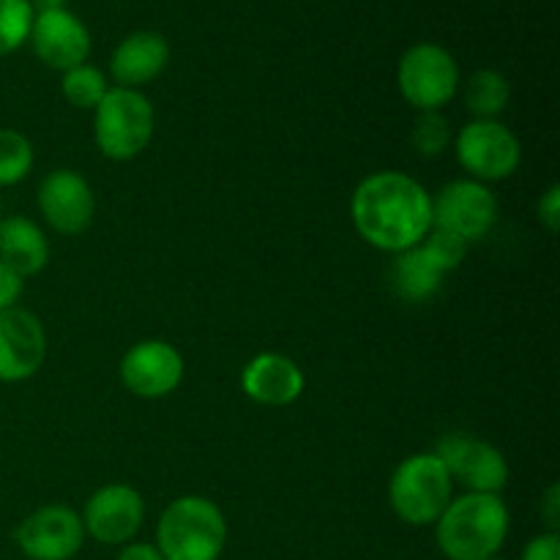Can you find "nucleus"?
<instances>
[{
	"instance_id": "f257e3e1",
	"label": "nucleus",
	"mask_w": 560,
	"mask_h": 560,
	"mask_svg": "<svg viewBox=\"0 0 560 560\" xmlns=\"http://www.w3.org/2000/svg\"><path fill=\"white\" fill-rule=\"evenodd\" d=\"M350 219L366 244L399 255L430 235L432 195L408 173L381 170L355 186Z\"/></svg>"
},
{
	"instance_id": "f03ea898",
	"label": "nucleus",
	"mask_w": 560,
	"mask_h": 560,
	"mask_svg": "<svg viewBox=\"0 0 560 560\" xmlns=\"http://www.w3.org/2000/svg\"><path fill=\"white\" fill-rule=\"evenodd\" d=\"M509 536V509L501 495L465 492L452 498L435 523L438 550L446 560H485L501 552Z\"/></svg>"
},
{
	"instance_id": "7ed1b4c3",
	"label": "nucleus",
	"mask_w": 560,
	"mask_h": 560,
	"mask_svg": "<svg viewBox=\"0 0 560 560\" xmlns=\"http://www.w3.org/2000/svg\"><path fill=\"white\" fill-rule=\"evenodd\" d=\"M164 560H219L228 545L224 512L202 495H180L156 523V541Z\"/></svg>"
},
{
	"instance_id": "20e7f679",
	"label": "nucleus",
	"mask_w": 560,
	"mask_h": 560,
	"mask_svg": "<svg viewBox=\"0 0 560 560\" xmlns=\"http://www.w3.org/2000/svg\"><path fill=\"white\" fill-rule=\"evenodd\" d=\"M454 498V481L435 452L405 457L388 479V506L413 528L435 525Z\"/></svg>"
},
{
	"instance_id": "39448f33",
	"label": "nucleus",
	"mask_w": 560,
	"mask_h": 560,
	"mask_svg": "<svg viewBox=\"0 0 560 560\" xmlns=\"http://www.w3.org/2000/svg\"><path fill=\"white\" fill-rule=\"evenodd\" d=\"M156 113L151 98L135 88H109L93 109V140L102 156L131 162L151 145Z\"/></svg>"
},
{
	"instance_id": "423d86ee",
	"label": "nucleus",
	"mask_w": 560,
	"mask_h": 560,
	"mask_svg": "<svg viewBox=\"0 0 560 560\" xmlns=\"http://www.w3.org/2000/svg\"><path fill=\"white\" fill-rule=\"evenodd\" d=\"M397 88L416 113L443 109L459 91L457 60L435 42L413 44L399 58Z\"/></svg>"
},
{
	"instance_id": "0eeeda50",
	"label": "nucleus",
	"mask_w": 560,
	"mask_h": 560,
	"mask_svg": "<svg viewBox=\"0 0 560 560\" xmlns=\"http://www.w3.org/2000/svg\"><path fill=\"white\" fill-rule=\"evenodd\" d=\"M452 145L459 167L485 186L512 178L523 164V142L501 120H470Z\"/></svg>"
},
{
	"instance_id": "6e6552de",
	"label": "nucleus",
	"mask_w": 560,
	"mask_h": 560,
	"mask_svg": "<svg viewBox=\"0 0 560 560\" xmlns=\"http://www.w3.org/2000/svg\"><path fill=\"white\" fill-rule=\"evenodd\" d=\"M498 222V200L490 186L474 178H457L432 197V228L454 235L463 244L487 238Z\"/></svg>"
},
{
	"instance_id": "1a4fd4ad",
	"label": "nucleus",
	"mask_w": 560,
	"mask_h": 560,
	"mask_svg": "<svg viewBox=\"0 0 560 560\" xmlns=\"http://www.w3.org/2000/svg\"><path fill=\"white\" fill-rule=\"evenodd\" d=\"M438 459L446 465L454 485H463L468 492L501 495L509 485V463L501 448L468 432H448L435 446Z\"/></svg>"
},
{
	"instance_id": "9d476101",
	"label": "nucleus",
	"mask_w": 560,
	"mask_h": 560,
	"mask_svg": "<svg viewBox=\"0 0 560 560\" xmlns=\"http://www.w3.org/2000/svg\"><path fill=\"white\" fill-rule=\"evenodd\" d=\"M14 541L27 560H71L85 545V528L74 509L49 503L16 525Z\"/></svg>"
},
{
	"instance_id": "9b49d317",
	"label": "nucleus",
	"mask_w": 560,
	"mask_h": 560,
	"mask_svg": "<svg viewBox=\"0 0 560 560\" xmlns=\"http://www.w3.org/2000/svg\"><path fill=\"white\" fill-rule=\"evenodd\" d=\"M82 528L98 545L124 547L145 523V501L129 485H107L93 492L82 509Z\"/></svg>"
},
{
	"instance_id": "f8f14e48",
	"label": "nucleus",
	"mask_w": 560,
	"mask_h": 560,
	"mask_svg": "<svg viewBox=\"0 0 560 560\" xmlns=\"http://www.w3.org/2000/svg\"><path fill=\"white\" fill-rule=\"evenodd\" d=\"M184 355L164 339H142L120 359V383L140 399L170 397L184 383Z\"/></svg>"
},
{
	"instance_id": "ddd939ff",
	"label": "nucleus",
	"mask_w": 560,
	"mask_h": 560,
	"mask_svg": "<svg viewBox=\"0 0 560 560\" xmlns=\"http://www.w3.org/2000/svg\"><path fill=\"white\" fill-rule=\"evenodd\" d=\"M38 211L58 235H82L96 217V197L91 184L77 170H52L38 186Z\"/></svg>"
},
{
	"instance_id": "4468645a",
	"label": "nucleus",
	"mask_w": 560,
	"mask_h": 560,
	"mask_svg": "<svg viewBox=\"0 0 560 560\" xmlns=\"http://www.w3.org/2000/svg\"><path fill=\"white\" fill-rule=\"evenodd\" d=\"M27 42H31L36 58L47 69L60 71V74L82 66L91 55V33H88L85 22L71 14L66 5L36 11Z\"/></svg>"
},
{
	"instance_id": "2eb2a0df",
	"label": "nucleus",
	"mask_w": 560,
	"mask_h": 560,
	"mask_svg": "<svg viewBox=\"0 0 560 560\" xmlns=\"http://www.w3.org/2000/svg\"><path fill=\"white\" fill-rule=\"evenodd\" d=\"M47 359V334L31 310L0 312V383H22Z\"/></svg>"
},
{
	"instance_id": "dca6fc26",
	"label": "nucleus",
	"mask_w": 560,
	"mask_h": 560,
	"mask_svg": "<svg viewBox=\"0 0 560 560\" xmlns=\"http://www.w3.org/2000/svg\"><path fill=\"white\" fill-rule=\"evenodd\" d=\"M304 370L282 353L255 355L241 372V392L266 408H288L304 394Z\"/></svg>"
},
{
	"instance_id": "f3484780",
	"label": "nucleus",
	"mask_w": 560,
	"mask_h": 560,
	"mask_svg": "<svg viewBox=\"0 0 560 560\" xmlns=\"http://www.w3.org/2000/svg\"><path fill=\"white\" fill-rule=\"evenodd\" d=\"M170 63V44L162 33L137 31L126 36L109 55V74L118 88H135L156 80Z\"/></svg>"
},
{
	"instance_id": "a211bd4d",
	"label": "nucleus",
	"mask_w": 560,
	"mask_h": 560,
	"mask_svg": "<svg viewBox=\"0 0 560 560\" xmlns=\"http://www.w3.org/2000/svg\"><path fill=\"white\" fill-rule=\"evenodd\" d=\"M0 262L20 279L36 277L49 262V241L27 217H5L0 222Z\"/></svg>"
},
{
	"instance_id": "6ab92c4d",
	"label": "nucleus",
	"mask_w": 560,
	"mask_h": 560,
	"mask_svg": "<svg viewBox=\"0 0 560 560\" xmlns=\"http://www.w3.org/2000/svg\"><path fill=\"white\" fill-rule=\"evenodd\" d=\"M443 277H446V271L432 260L430 252H427L421 244L413 246V249L394 255L392 284H394V293H397L402 301H410V304H424V301H430L432 295L441 290Z\"/></svg>"
},
{
	"instance_id": "aec40b11",
	"label": "nucleus",
	"mask_w": 560,
	"mask_h": 560,
	"mask_svg": "<svg viewBox=\"0 0 560 560\" xmlns=\"http://www.w3.org/2000/svg\"><path fill=\"white\" fill-rule=\"evenodd\" d=\"M512 102V85L495 69H479L465 82V109L474 120H498Z\"/></svg>"
},
{
	"instance_id": "412c9836",
	"label": "nucleus",
	"mask_w": 560,
	"mask_h": 560,
	"mask_svg": "<svg viewBox=\"0 0 560 560\" xmlns=\"http://www.w3.org/2000/svg\"><path fill=\"white\" fill-rule=\"evenodd\" d=\"M107 91V77L102 74V69L91 63L63 71V80H60V93L77 109H96V104L102 102Z\"/></svg>"
},
{
	"instance_id": "4be33fe9",
	"label": "nucleus",
	"mask_w": 560,
	"mask_h": 560,
	"mask_svg": "<svg viewBox=\"0 0 560 560\" xmlns=\"http://www.w3.org/2000/svg\"><path fill=\"white\" fill-rule=\"evenodd\" d=\"M36 151L16 129H0V186H16L31 175Z\"/></svg>"
},
{
	"instance_id": "5701e85b",
	"label": "nucleus",
	"mask_w": 560,
	"mask_h": 560,
	"mask_svg": "<svg viewBox=\"0 0 560 560\" xmlns=\"http://www.w3.org/2000/svg\"><path fill=\"white\" fill-rule=\"evenodd\" d=\"M454 131L452 120L435 109V113H419L416 118L413 131H410V145L416 148V153L424 159H438L452 148Z\"/></svg>"
},
{
	"instance_id": "b1692460",
	"label": "nucleus",
	"mask_w": 560,
	"mask_h": 560,
	"mask_svg": "<svg viewBox=\"0 0 560 560\" xmlns=\"http://www.w3.org/2000/svg\"><path fill=\"white\" fill-rule=\"evenodd\" d=\"M31 0H0V58L16 52L31 36L33 25Z\"/></svg>"
},
{
	"instance_id": "393cba45",
	"label": "nucleus",
	"mask_w": 560,
	"mask_h": 560,
	"mask_svg": "<svg viewBox=\"0 0 560 560\" xmlns=\"http://www.w3.org/2000/svg\"><path fill=\"white\" fill-rule=\"evenodd\" d=\"M421 246L430 252L432 260H435L446 273L463 266L465 255H468V244H463L459 238H454V235L443 233V230H435V228H432L430 235L421 241Z\"/></svg>"
},
{
	"instance_id": "a878e982",
	"label": "nucleus",
	"mask_w": 560,
	"mask_h": 560,
	"mask_svg": "<svg viewBox=\"0 0 560 560\" xmlns=\"http://www.w3.org/2000/svg\"><path fill=\"white\" fill-rule=\"evenodd\" d=\"M536 219L547 233L556 235L560 230V186L552 184L536 202Z\"/></svg>"
},
{
	"instance_id": "bb28decb",
	"label": "nucleus",
	"mask_w": 560,
	"mask_h": 560,
	"mask_svg": "<svg viewBox=\"0 0 560 560\" xmlns=\"http://www.w3.org/2000/svg\"><path fill=\"white\" fill-rule=\"evenodd\" d=\"M520 560H560V536L550 534V530L534 536V539L523 547Z\"/></svg>"
},
{
	"instance_id": "cd10ccee",
	"label": "nucleus",
	"mask_w": 560,
	"mask_h": 560,
	"mask_svg": "<svg viewBox=\"0 0 560 560\" xmlns=\"http://www.w3.org/2000/svg\"><path fill=\"white\" fill-rule=\"evenodd\" d=\"M22 288H25V279H20L9 266L0 262V312L16 306V301H20L22 295Z\"/></svg>"
},
{
	"instance_id": "c85d7f7f",
	"label": "nucleus",
	"mask_w": 560,
	"mask_h": 560,
	"mask_svg": "<svg viewBox=\"0 0 560 560\" xmlns=\"http://www.w3.org/2000/svg\"><path fill=\"white\" fill-rule=\"evenodd\" d=\"M539 514H541V520H545L547 530H550V534H558V528H560V485L547 487L545 498H541Z\"/></svg>"
},
{
	"instance_id": "c756f323",
	"label": "nucleus",
	"mask_w": 560,
	"mask_h": 560,
	"mask_svg": "<svg viewBox=\"0 0 560 560\" xmlns=\"http://www.w3.org/2000/svg\"><path fill=\"white\" fill-rule=\"evenodd\" d=\"M118 560H164L156 545H148V541H129V545L120 547Z\"/></svg>"
},
{
	"instance_id": "7c9ffc66",
	"label": "nucleus",
	"mask_w": 560,
	"mask_h": 560,
	"mask_svg": "<svg viewBox=\"0 0 560 560\" xmlns=\"http://www.w3.org/2000/svg\"><path fill=\"white\" fill-rule=\"evenodd\" d=\"M485 560H506V558H501V556H492V558H485Z\"/></svg>"
},
{
	"instance_id": "2f4dec72",
	"label": "nucleus",
	"mask_w": 560,
	"mask_h": 560,
	"mask_svg": "<svg viewBox=\"0 0 560 560\" xmlns=\"http://www.w3.org/2000/svg\"><path fill=\"white\" fill-rule=\"evenodd\" d=\"M31 3H36V0H31Z\"/></svg>"
}]
</instances>
